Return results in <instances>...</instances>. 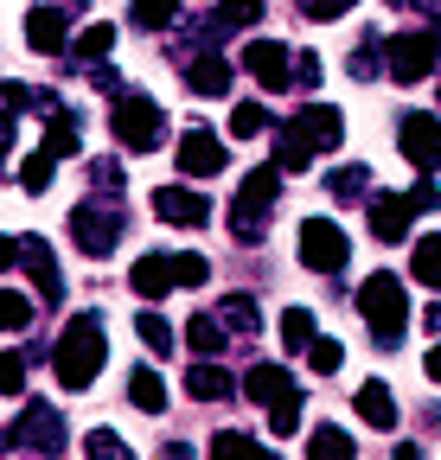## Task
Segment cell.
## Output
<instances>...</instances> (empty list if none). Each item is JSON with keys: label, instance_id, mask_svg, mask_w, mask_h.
I'll list each match as a JSON object with an SVG mask.
<instances>
[{"label": "cell", "instance_id": "obj_16", "mask_svg": "<svg viewBox=\"0 0 441 460\" xmlns=\"http://www.w3.org/2000/svg\"><path fill=\"white\" fill-rule=\"evenodd\" d=\"M186 396H192V402H231V396H237V377L217 365V358H192V371H186Z\"/></svg>", "mask_w": 441, "mask_h": 460}, {"label": "cell", "instance_id": "obj_24", "mask_svg": "<svg viewBox=\"0 0 441 460\" xmlns=\"http://www.w3.org/2000/svg\"><path fill=\"white\" fill-rule=\"evenodd\" d=\"M84 147V135H77V122H71V115L65 109H51V122H45V147L39 154H51V160H71Z\"/></svg>", "mask_w": 441, "mask_h": 460}, {"label": "cell", "instance_id": "obj_26", "mask_svg": "<svg viewBox=\"0 0 441 460\" xmlns=\"http://www.w3.org/2000/svg\"><path fill=\"white\" fill-rule=\"evenodd\" d=\"M307 460H358V447H352V435H346V429L326 422V429H313V435H307Z\"/></svg>", "mask_w": 441, "mask_h": 460}, {"label": "cell", "instance_id": "obj_20", "mask_svg": "<svg viewBox=\"0 0 441 460\" xmlns=\"http://www.w3.org/2000/svg\"><path fill=\"white\" fill-rule=\"evenodd\" d=\"M128 288H135L141 301H160V295L173 288V262H167V256H141V262L128 269Z\"/></svg>", "mask_w": 441, "mask_h": 460}, {"label": "cell", "instance_id": "obj_53", "mask_svg": "<svg viewBox=\"0 0 441 460\" xmlns=\"http://www.w3.org/2000/svg\"><path fill=\"white\" fill-rule=\"evenodd\" d=\"M391 460H422V447H416V441H397V454H391Z\"/></svg>", "mask_w": 441, "mask_h": 460}, {"label": "cell", "instance_id": "obj_10", "mask_svg": "<svg viewBox=\"0 0 441 460\" xmlns=\"http://www.w3.org/2000/svg\"><path fill=\"white\" fill-rule=\"evenodd\" d=\"M20 269L32 275V288H39V301H45V307H58V301H65V275H58V256L45 250V237H20Z\"/></svg>", "mask_w": 441, "mask_h": 460}, {"label": "cell", "instance_id": "obj_14", "mask_svg": "<svg viewBox=\"0 0 441 460\" xmlns=\"http://www.w3.org/2000/svg\"><path fill=\"white\" fill-rule=\"evenodd\" d=\"M154 211L167 217V224L198 230V224L211 217V199H205V192H192V186H160V192H154Z\"/></svg>", "mask_w": 441, "mask_h": 460}, {"label": "cell", "instance_id": "obj_32", "mask_svg": "<svg viewBox=\"0 0 441 460\" xmlns=\"http://www.w3.org/2000/svg\"><path fill=\"white\" fill-rule=\"evenodd\" d=\"M180 20V0H135V26L141 32H167Z\"/></svg>", "mask_w": 441, "mask_h": 460}, {"label": "cell", "instance_id": "obj_37", "mask_svg": "<svg viewBox=\"0 0 441 460\" xmlns=\"http://www.w3.org/2000/svg\"><path fill=\"white\" fill-rule=\"evenodd\" d=\"M217 326H225V332H256V301L250 295H231L225 307H217Z\"/></svg>", "mask_w": 441, "mask_h": 460}, {"label": "cell", "instance_id": "obj_6", "mask_svg": "<svg viewBox=\"0 0 441 460\" xmlns=\"http://www.w3.org/2000/svg\"><path fill=\"white\" fill-rule=\"evenodd\" d=\"M295 250H301V262H307L313 275H340L346 256H352V237H346L333 217H307V224L295 230Z\"/></svg>", "mask_w": 441, "mask_h": 460}, {"label": "cell", "instance_id": "obj_50", "mask_svg": "<svg viewBox=\"0 0 441 460\" xmlns=\"http://www.w3.org/2000/svg\"><path fill=\"white\" fill-rule=\"evenodd\" d=\"M13 135H20V128H13V115H0V160H7V147H13Z\"/></svg>", "mask_w": 441, "mask_h": 460}, {"label": "cell", "instance_id": "obj_38", "mask_svg": "<svg viewBox=\"0 0 441 460\" xmlns=\"http://www.w3.org/2000/svg\"><path fill=\"white\" fill-rule=\"evenodd\" d=\"M32 326V301L13 295V288H0V332H26Z\"/></svg>", "mask_w": 441, "mask_h": 460}, {"label": "cell", "instance_id": "obj_13", "mask_svg": "<svg viewBox=\"0 0 441 460\" xmlns=\"http://www.w3.org/2000/svg\"><path fill=\"white\" fill-rule=\"evenodd\" d=\"M180 172H186V180L225 172V141H217L211 128H186V135H180Z\"/></svg>", "mask_w": 441, "mask_h": 460}, {"label": "cell", "instance_id": "obj_40", "mask_svg": "<svg viewBox=\"0 0 441 460\" xmlns=\"http://www.w3.org/2000/svg\"><path fill=\"white\" fill-rule=\"evenodd\" d=\"M313 332H320V326H313V314H307V307H288V314H282V345H288V352H301Z\"/></svg>", "mask_w": 441, "mask_h": 460}, {"label": "cell", "instance_id": "obj_35", "mask_svg": "<svg viewBox=\"0 0 441 460\" xmlns=\"http://www.w3.org/2000/svg\"><path fill=\"white\" fill-rule=\"evenodd\" d=\"M307 160H313V147H307L295 128H288L282 141H275V172H307Z\"/></svg>", "mask_w": 441, "mask_h": 460}, {"label": "cell", "instance_id": "obj_25", "mask_svg": "<svg viewBox=\"0 0 441 460\" xmlns=\"http://www.w3.org/2000/svg\"><path fill=\"white\" fill-rule=\"evenodd\" d=\"M410 275L422 288H435L441 295V230H428V237H416V256H410Z\"/></svg>", "mask_w": 441, "mask_h": 460}, {"label": "cell", "instance_id": "obj_43", "mask_svg": "<svg viewBox=\"0 0 441 460\" xmlns=\"http://www.w3.org/2000/svg\"><path fill=\"white\" fill-rule=\"evenodd\" d=\"M20 390H26V358L0 352V396H20Z\"/></svg>", "mask_w": 441, "mask_h": 460}, {"label": "cell", "instance_id": "obj_34", "mask_svg": "<svg viewBox=\"0 0 441 460\" xmlns=\"http://www.w3.org/2000/svg\"><path fill=\"white\" fill-rule=\"evenodd\" d=\"M301 352H307V365H313L320 377H326V371H340V365H346V345H340V339H320V332H313V339L301 345Z\"/></svg>", "mask_w": 441, "mask_h": 460}, {"label": "cell", "instance_id": "obj_7", "mask_svg": "<svg viewBox=\"0 0 441 460\" xmlns=\"http://www.w3.org/2000/svg\"><path fill=\"white\" fill-rule=\"evenodd\" d=\"M397 154L422 172V180H428V172L441 166V115H428V109H410L403 115V122H397Z\"/></svg>", "mask_w": 441, "mask_h": 460}, {"label": "cell", "instance_id": "obj_44", "mask_svg": "<svg viewBox=\"0 0 441 460\" xmlns=\"http://www.w3.org/2000/svg\"><path fill=\"white\" fill-rule=\"evenodd\" d=\"M288 84H301V90H313V84H320V58H313V51L288 58Z\"/></svg>", "mask_w": 441, "mask_h": 460}, {"label": "cell", "instance_id": "obj_19", "mask_svg": "<svg viewBox=\"0 0 441 460\" xmlns=\"http://www.w3.org/2000/svg\"><path fill=\"white\" fill-rule=\"evenodd\" d=\"M358 416H365L371 429H397V396H391V384H384V377L358 384Z\"/></svg>", "mask_w": 441, "mask_h": 460}, {"label": "cell", "instance_id": "obj_55", "mask_svg": "<svg viewBox=\"0 0 441 460\" xmlns=\"http://www.w3.org/2000/svg\"><path fill=\"white\" fill-rule=\"evenodd\" d=\"M422 320H428V332H441V307H428V314H422Z\"/></svg>", "mask_w": 441, "mask_h": 460}, {"label": "cell", "instance_id": "obj_29", "mask_svg": "<svg viewBox=\"0 0 441 460\" xmlns=\"http://www.w3.org/2000/svg\"><path fill=\"white\" fill-rule=\"evenodd\" d=\"M51 180H58V160H51V154H26L20 160V186L39 199V192H51Z\"/></svg>", "mask_w": 441, "mask_h": 460}, {"label": "cell", "instance_id": "obj_17", "mask_svg": "<svg viewBox=\"0 0 441 460\" xmlns=\"http://www.w3.org/2000/svg\"><path fill=\"white\" fill-rule=\"evenodd\" d=\"M410 217H416V211H410L397 192H377V199H371V237H377V243H403Z\"/></svg>", "mask_w": 441, "mask_h": 460}, {"label": "cell", "instance_id": "obj_45", "mask_svg": "<svg viewBox=\"0 0 441 460\" xmlns=\"http://www.w3.org/2000/svg\"><path fill=\"white\" fill-rule=\"evenodd\" d=\"M301 13L307 20H340V13H352V0H301Z\"/></svg>", "mask_w": 441, "mask_h": 460}, {"label": "cell", "instance_id": "obj_41", "mask_svg": "<svg viewBox=\"0 0 441 460\" xmlns=\"http://www.w3.org/2000/svg\"><path fill=\"white\" fill-rule=\"evenodd\" d=\"M173 262V288H198V281H211V262L198 256V250H186V256H167Z\"/></svg>", "mask_w": 441, "mask_h": 460}, {"label": "cell", "instance_id": "obj_49", "mask_svg": "<svg viewBox=\"0 0 441 460\" xmlns=\"http://www.w3.org/2000/svg\"><path fill=\"white\" fill-rule=\"evenodd\" d=\"M20 262V237H0V269H13Z\"/></svg>", "mask_w": 441, "mask_h": 460}, {"label": "cell", "instance_id": "obj_12", "mask_svg": "<svg viewBox=\"0 0 441 460\" xmlns=\"http://www.w3.org/2000/svg\"><path fill=\"white\" fill-rule=\"evenodd\" d=\"M288 45H275V39H250L243 45V71L262 84V90H288Z\"/></svg>", "mask_w": 441, "mask_h": 460}, {"label": "cell", "instance_id": "obj_46", "mask_svg": "<svg viewBox=\"0 0 441 460\" xmlns=\"http://www.w3.org/2000/svg\"><path fill=\"white\" fill-rule=\"evenodd\" d=\"M90 180H96L109 199H116V186H122V166H116V160H96V166H90Z\"/></svg>", "mask_w": 441, "mask_h": 460}, {"label": "cell", "instance_id": "obj_15", "mask_svg": "<svg viewBox=\"0 0 441 460\" xmlns=\"http://www.w3.org/2000/svg\"><path fill=\"white\" fill-rule=\"evenodd\" d=\"M26 45H32L39 58H58V51L71 45V26H65V7H32V13H26Z\"/></svg>", "mask_w": 441, "mask_h": 460}, {"label": "cell", "instance_id": "obj_33", "mask_svg": "<svg viewBox=\"0 0 441 460\" xmlns=\"http://www.w3.org/2000/svg\"><path fill=\"white\" fill-rule=\"evenodd\" d=\"M269 429H275V435H295V429H301V384L269 402Z\"/></svg>", "mask_w": 441, "mask_h": 460}, {"label": "cell", "instance_id": "obj_42", "mask_svg": "<svg viewBox=\"0 0 441 460\" xmlns=\"http://www.w3.org/2000/svg\"><path fill=\"white\" fill-rule=\"evenodd\" d=\"M109 45H116V26H102V20L77 32V58H90V65H96V58H109Z\"/></svg>", "mask_w": 441, "mask_h": 460}, {"label": "cell", "instance_id": "obj_11", "mask_svg": "<svg viewBox=\"0 0 441 460\" xmlns=\"http://www.w3.org/2000/svg\"><path fill=\"white\" fill-rule=\"evenodd\" d=\"M288 128L320 154V147H340V141H346V115H340L333 102H307V109H295V122H288Z\"/></svg>", "mask_w": 441, "mask_h": 460}, {"label": "cell", "instance_id": "obj_5", "mask_svg": "<svg viewBox=\"0 0 441 460\" xmlns=\"http://www.w3.org/2000/svg\"><path fill=\"white\" fill-rule=\"evenodd\" d=\"M71 237H77V250L90 256V262H102L109 250H116L122 243V205L116 199H84L77 211H71Z\"/></svg>", "mask_w": 441, "mask_h": 460}, {"label": "cell", "instance_id": "obj_1", "mask_svg": "<svg viewBox=\"0 0 441 460\" xmlns=\"http://www.w3.org/2000/svg\"><path fill=\"white\" fill-rule=\"evenodd\" d=\"M102 358H109V345H102V314H77V320L65 326V339H58V352H51V371H58L65 390H90L96 371H102Z\"/></svg>", "mask_w": 441, "mask_h": 460}, {"label": "cell", "instance_id": "obj_28", "mask_svg": "<svg viewBox=\"0 0 441 460\" xmlns=\"http://www.w3.org/2000/svg\"><path fill=\"white\" fill-rule=\"evenodd\" d=\"M128 402H135V410H147V416H160V410H167V384H160V371H135L128 377Z\"/></svg>", "mask_w": 441, "mask_h": 460}, {"label": "cell", "instance_id": "obj_18", "mask_svg": "<svg viewBox=\"0 0 441 460\" xmlns=\"http://www.w3.org/2000/svg\"><path fill=\"white\" fill-rule=\"evenodd\" d=\"M186 90L192 96H231V65H225V58H192V65H186Z\"/></svg>", "mask_w": 441, "mask_h": 460}, {"label": "cell", "instance_id": "obj_23", "mask_svg": "<svg viewBox=\"0 0 441 460\" xmlns=\"http://www.w3.org/2000/svg\"><path fill=\"white\" fill-rule=\"evenodd\" d=\"M262 20V0H217V13H211V39H225V32H237V26H256Z\"/></svg>", "mask_w": 441, "mask_h": 460}, {"label": "cell", "instance_id": "obj_51", "mask_svg": "<svg viewBox=\"0 0 441 460\" xmlns=\"http://www.w3.org/2000/svg\"><path fill=\"white\" fill-rule=\"evenodd\" d=\"M160 460H198V454H192L186 441H167V447H160Z\"/></svg>", "mask_w": 441, "mask_h": 460}, {"label": "cell", "instance_id": "obj_54", "mask_svg": "<svg viewBox=\"0 0 441 460\" xmlns=\"http://www.w3.org/2000/svg\"><path fill=\"white\" fill-rule=\"evenodd\" d=\"M428 377L441 384V345H435V352H428Z\"/></svg>", "mask_w": 441, "mask_h": 460}, {"label": "cell", "instance_id": "obj_39", "mask_svg": "<svg viewBox=\"0 0 441 460\" xmlns=\"http://www.w3.org/2000/svg\"><path fill=\"white\" fill-rule=\"evenodd\" d=\"M84 460H135V454H128V441H122L116 429H96V435L84 441Z\"/></svg>", "mask_w": 441, "mask_h": 460}, {"label": "cell", "instance_id": "obj_47", "mask_svg": "<svg viewBox=\"0 0 441 460\" xmlns=\"http://www.w3.org/2000/svg\"><path fill=\"white\" fill-rule=\"evenodd\" d=\"M403 205H410V211H435V205H441V192H435V180H416V192H410Z\"/></svg>", "mask_w": 441, "mask_h": 460}, {"label": "cell", "instance_id": "obj_48", "mask_svg": "<svg viewBox=\"0 0 441 460\" xmlns=\"http://www.w3.org/2000/svg\"><path fill=\"white\" fill-rule=\"evenodd\" d=\"M90 84H96V90H122V71H116V65H102V58H96V65H90Z\"/></svg>", "mask_w": 441, "mask_h": 460}, {"label": "cell", "instance_id": "obj_2", "mask_svg": "<svg viewBox=\"0 0 441 460\" xmlns=\"http://www.w3.org/2000/svg\"><path fill=\"white\" fill-rule=\"evenodd\" d=\"M358 314L371 320V339L384 345V352H397L403 332H410V295H403V275L377 269V275L358 288Z\"/></svg>", "mask_w": 441, "mask_h": 460}, {"label": "cell", "instance_id": "obj_22", "mask_svg": "<svg viewBox=\"0 0 441 460\" xmlns=\"http://www.w3.org/2000/svg\"><path fill=\"white\" fill-rule=\"evenodd\" d=\"M225 326H217V314H192L186 320V345H192V358H217V352H225Z\"/></svg>", "mask_w": 441, "mask_h": 460}, {"label": "cell", "instance_id": "obj_36", "mask_svg": "<svg viewBox=\"0 0 441 460\" xmlns=\"http://www.w3.org/2000/svg\"><path fill=\"white\" fill-rule=\"evenodd\" d=\"M211 460H256V441L243 429H217L211 435Z\"/></svg>", "mask_w": 441, "mask_h": 460}, {"label": "cell", "instance_id": "obj_8", "mask_svg": "<svg viewBox=\"0 0 441 460\" xmlns=\"http://www.w3.org/2000/svg\"><path fill=\"white\" fill-rule=\"evenodd\" d=\"M0 447H39L45 460L65 447V416L58 410H45V402H26V416L13 429H0Z\"/></svg>", "mask_w": 441, "mask_h": 460}, {"label": "cell", "instance_id": "obj_9", "mask_svg": "<svg viewBox=\"0 0 441 460\" xmlns=\"http://www.w3.org/2000/svg\"><path fill=\"white\" fill-rule=\"evenodd\" d=\"M441 65V39L435 32H397L391 39V84H422Z\"/></svg>", "mask_w": 441, "mask_h": 460}, {"label": "cell", "instance_id": "obj_21", "mask_svg": "<svg viewBox=\"0 0 441 460\" xmlns=\"http://www.w3.org/2000/svg\"><path fill=\"white\" fill-rule=\"evenodd\" d=\"M237 384H243L250 402H275L282 390H295V377H288L282 365H250V377H237Z\"/></svg>", "mask_w": 441, "mask_h": 460}, {"label": "cell", "instance_id": "obj_27", "mask_svg": "<svg viewBox=\"0 0 441 460\" xmlns=\"http://www.w3.org/2000/svg\"><path fill=\"white\" fill-rule=\"evenodd\" d=\"M326 192H333L340 205L365 199V192H371V166H358V160H352V166H333V172H326Z\"/></svg>", "mask_w": 441, "mask_h": 460}, {"label": "cell", "instance_id": "obj_3", "mask_svg": "<svg viewBox=\"0 0 441 460\" xmlns=\"http://www.w3.org/2000/svg\"><path fill=\"white\" fill-rule=\"evenodd\" d=\"M109 122H116V141L128 154H154L160 141H167V109H160L154 96H141V90H122Z\"/></svg>", "mask_w": 441, "mask_h": 460}, {"label": "cell", "instance_id": "obj_30", "mask_svg": "<svg viewBox=\"0 0 441 460\" xmlns=\"http://www.w3.org/2000/svg\"><path fill=\"white\" fill-rule=\"evenodd\" d=\"M135 332H141V345H147V352H154V358H160V352H173V339H180V332H173L167 320H160L154 307H141V320H135Z\"/></svg>", "mask_w": 441, "mask_h": 460}, {"label": "cell", "instance_id": "obj_31", "mask_svg": "<svg viewBox=\"0 0 441 460\" xmlns=\"http://www.w3.org/2000/svg\"><path fill=\"white\" fill-rule=\"evenodd\" d=\"M269 128H275V122H269L262 102H237V109H231V135H237V141H256V135H269Z\"/></svg>", "mask_w": 441, "mask_h": 460}, {"label": "cell", "instance_id": "obj_4", "mask_svg": "<svg viewBox=\"0 0 441 460\" xmlns=\"http://www.w3.org/2000/svg\"><path fill=\"white\" fill-rule=\"evenodd\" d=\"M275 199H282V172H275V166H256L250 180L237 186V205H231L237 243H262V217L275 211Z\"/></svg>", "mask_w": 441, "mask_h": 460}, {"label": "cell", "instance_id": "obj_52", "mask_svg": "<svg viewBox=\"0 0 441 460\" xmlns=\"http://www.w3.org/2000/svg\"><path fill=\"white\" fill-rule=\"evenodd\" d=\"M391 7H422V13H441V0H391Z\"/></svg>", "mask_w": 441, "mask_h": 460}]
</instances>
